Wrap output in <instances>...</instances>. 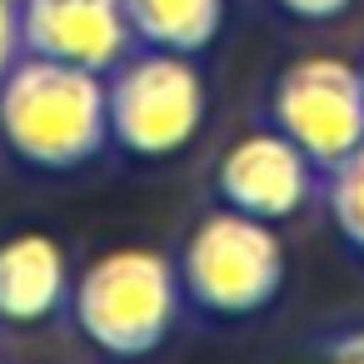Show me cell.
Masks as SVG:
<instances>
[{"label": "cell", "mask_w": 364, "mask_h": 364, "mask_svg": "<svg viewBox=\"0 0 364 364\" xmlns=\"http://www.w3.org/2000/svg\"><path fill=\"white\" fill-rule=\"evenodd\" d=\"M269 120L284 130L314 170H334L364 145V80L344 55H299L269 85Z\"/></svg>", "instance_id": "cell-5"}, {"label": "cell", "mask_w": 364, "mask_h": 364, "mask_svg": "<svg viewBox=\"0 0 364 364\" xmlns=\"http://www.w3.org/2000/svg\"><path fill=\"white\" fill-rule=\"evenodd\" d=\"M16 11L26 55L110 75L135 50L125 0H16Z\"/></svg>", "instance_id": "cell-6"}, {"label": "cell", "mask_w": 364, "mask_h": 364, "mask_svg": "<svg viewBox=\"0 0 364 364\" xmlns=\"http://www.w3.org/2000/svg\"><path fill=\"white\" fill-rule=\"evenodd\" d=\"M324 200H329V215H334V230L344 235V245L364 255V145L329 170Z\"/></svg>", "instance_id": "cell-10"}, {"label": "cell", "mask_w": 364, "mask_h": 364, "mask_svg": "<svg viewBox=\"0 0 364 364\" xmlns=\"http://www.w3.org/2000/svg\"><path fill=\"white\" fill-rule=\"evenodd\" d=\"M284 240L274 225L230 205L195 220L175 255L180 294L215 319H250L269 309L284 289Z\"/></svg>", "instance_id": "cell-3"}, {"label": "cell", "mask_w": 364, "mask_h": 364, "mask_svg": "<svg viewBox=\"0 0 364 364\" xmlns=\"http://www.w3.org/2000/svg\"><path fill=\"white\" fill-rule=\"evenodd\" d=\"M135 46L200 55L225 31V0H125Z\"/></svg>", "instance_id": "cell-9"}, {"label": "cell", "mask_w": 364, "mask_h": 364, "mask_svg": "<svg viewBox=\"0 0 364 364\" xmlns=\"http://www.w3.org/2000/svg\"><path fill=\"white\" fill-rule=\"evenodd\" d=\"M359 80H364V65H359Z\"/></svg>", "instance_id": "cell-14"}, {"label": "cell", "mask_w": 364, "mask_h": 364, "mask_svg": "<svg viewBox=\"0 0 364 364\" xmlns=\"http://www.w3.org/2000/svg\"><path fill=\"white\" fill-rule=\"evenodd\" d=\"M215 190H220V205L279 225L304 210V200L314 190V160L274 125L250 130L220 155Z\"/></svg>", "instance_id": "cell-7"}, {"label": "cell", "mask_w": 364, "mask_h": 364, "mask_svg": "<svg viewBox=\"0 0 364 364\" xmlns=\"http://www.w3.org/2000/svg\"><path fill=\"white\" fill-rule=\"evenodd\" d=\"M180 304L185 294L175 259L145 245H120L95 255L70 279L65 314L75 334L105 359H145L170 339Z\"/></svg>", "instance_id": "cell-2"}, {"label": "cell", "mask_w": 364, "mask_h": 364, "mask_svg": "<svg viewBox=\"0 0 364 364\" xmlns=\"http://www.w3.org/2000/svg\"><path fill=\"white\" fill-rule=\"evenodd\" d=\"M210 90L195 65V55L175 50H130L105 75V120L110 145H120L135 160H170L205 130Z\"/></svg>", "instance_id": "cell-4"}, {"label": "cell", "mask_w": 364, "mask_h": 364, "mask_svg": "<svg viewBox=\"0 0 364 364\" xmlns=\"http://www.w3.org/2000/svg\"><path fill=\"white\" fill-rule=\"evenodd\" d=\"M21 11H16V0H0V80L11 75V65L21 60Z\"/></svg>", "instance_id": "cell-11"}, {"label": "cell", "mask_w": 364, "mask_h": 364, "mask_svg": "<svg viewBox=\"0 0 364 364\" xmlns=\"http://www.w3.org/2000/svg\"><path fill=\"white\" fill-rule=\"evenodd\" d=\"M319 364H364V329H349V334L329 339Z\"/></svg>", "instance_id": "cell-13"}, {"label": "cell", "mask_w": 364, "mask_h": 364, "mask_svg": "<svg viewBox=\"0 0 364 364\" xmlns=\"http://www.w3.org/2000/svg\"><path fill=\"white\" fill-rule=\"evenodd\" d=\"M0 145L11 160L65 175L105 155L110 120H105V75L21 55L0 80Z\"/></svg>", "instance_id": "cell-1"}, {"label": "cell", "mask_w": 364, "mask_h": 364, "mask_svg": "<svg viewBox=\"0 0 364 364\" xmlns=\"http://www.w3.org/2000/svg\"><path fill=\"white\" fill-rule=\"evenodd\" d=\"M70 259L55 235L21 230L0 240V329H41L65 314Z\"/></svg>", "instance_id": "cell-8"}, {"label": "cell", "mask_w": 364, "mask_h": 364, "mask_svg": "<svg viewBox=\"0 0 364 364\" xmlns=\"http://www.w3.org/2000/svg\"><path fill=\"white\" fill-rule=\"evenodd\" d=\"M274 6L284 11V16H294V21H334V16H344L354 0H274Z\"/></svg>", "instance_id": "cell-12"}]
</instances>
